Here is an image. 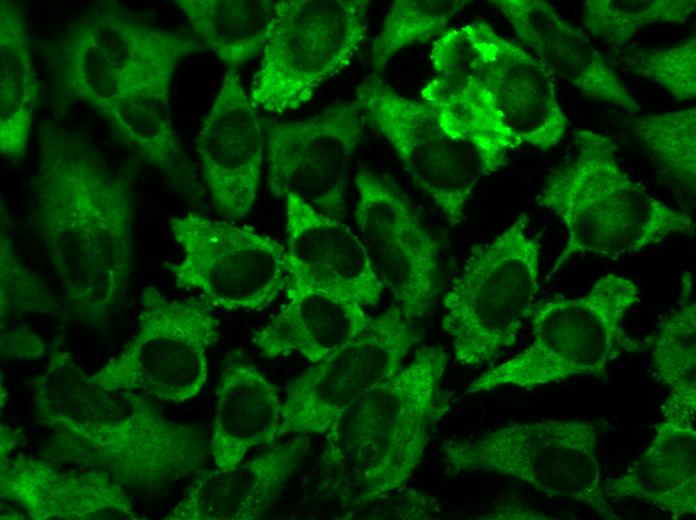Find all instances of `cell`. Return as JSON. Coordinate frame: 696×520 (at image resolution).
Wrapping results in <instances>:
<instances>
[{
    "label": "cell",
    "instance_id": "1",
    "mask_svg": "<svg viewBox=\"0 0 696 520\" xmlns=\"http://www.w3.org/2000/svg\"><path fill=\"white\" fill-rule=\"evenodd\" d=\"M33 225L70 316L104 321L126 291L133 262L130 183L95 147L59 125L38 132L30 179Z\"/></svg>",
    "mask_w": 696,
    "mask_h": 520
},
{
    "label": "cell",
    "instance_id": "2",
    "mask_svg": "<svg viewBox=\"0 0 696 520\" xmlns=\"http://www.w3.org/2000/svg\"><path fill=\"white\" fill-rule=\"evenodd\" d=\"M39 424L50 431L41 457L108 474L121 486L157 491L204 469V429L166 418L141 392L97 385L68 351L54 350L34 380Z\"/></svg>",
    "mask_w": 696,
    "mask_h": 520
},
{
    "label": "cell",
    "instance_id": "3",
    "mask_svg": "<svg viewBox=\"0 0 696 520\" xmlns=\"http://www.w3.org/2000/svg\"><path fill=\"white\" fill-rule=\"evenodd\" d=\"M574 146L573 157L550 172L536 198L566 228L551 274L578 255L614 258L694 231L688 214L654 198L621 169L610 137L581 129Z\"/></svg>",
    "mask_w": 696,
    "mask_h": 520
},
{
    "label": "cell",
    "instance_id": "4",
    "mask_svg": "<svg viewBox=\"0 0 696 520\" xmlns=\"http://www.w3.org/2000/svg\"><path fill=\"white\" fill-rule=\"evenodd\" d=\"M447 364L442 347L418 349L408 365L361 394L325 434V461L353 478L359 501L398 490L420 464L438 417Z\"/></svg>",
    "mask_w": 696,
    "mask_h": 520
},
{
    "label": "cell",
    "instance_id": "5",
    "mask_svg": "<svg viewBox=\"0 0 696 520\" xmlns=\"http://www.w3.org/2000/svg\"><path fill=\"white\" fill-rule=\"evenodd\" d=\"M56 92L97 111L118 101L169 105L179 63L206 49L197 39L148 25L115 3H100L43 44Z\"/></svg>",
    "mask_w": 696,
    "mask_h": 520
},
{
    "label": "cell",
    "instance_id": "6",
    "mask_svg": "<svg viewBox=\"0 0 696 520\" xmlns=\"http://www.w3.org/2000/svg\"><path fill=\"white\" fill-rule=\"evenodd\" d=\"M639 301L636 283L611 273L582 296L533 306L530 344L478 376L466 393L503 386L531 390L576 376L604 378L612 361L639 350L624 329L628 311Z\"/></svg>",
    "mask_w": 696,
    "mask_h": 520
},
{
    "label": "cell",
    "instance_id": "7",
    "mask_svg": "<svg viewBox=\"0 0 696 520\" xmlns=\"http://www.w3.org/2000/svg\"><path fill=\"white\" fill-rule=\"evenodd\" d=\"M529 222L521 214L478 246L444 296L441 325L461 365H484L518 340L539 290L541 245Z\"/></svg>",
    "mask_w": 696,
    "mask_h": 520
},
{
    "label": "cell",
    "instance_id": "8",
    "mask_svg": "<svg viewBox=\"0 0 696 520\" xmlns=\"http://www.w3.org/2000/svg\"><path fill=\"white\" fill-rule=\"evenodd\" d=\"M367 0L275 1L250 98L272 114L298 109L348 67L368 30Z\"/></svg>",
    "mask_w": 696,
    "mask_h": 520
},
{
    "label": "cell",
    "instance_id": "9",
    "mask_svg": "<svg viewBox=\"0 0 696 520\" xmlns=\"http://www.w3.org/2000/svg\"><path fill=\"white\" fill-rule=\"evenodd\" d=\"M596 427L581 420L511 423L469 440H446L441 449L452 474L495 472L538 491L576 500L601 518L619 519L603 490Z\"/></svg>",
    "mask_w": 696,
    "mask_h": 520
},
{
    "label": "cell",
    "instance_id": "10",
    "mask_svg": "<svg viewBox=\"0 0 696 520\" xmlns=\"http://www.w3.org/2000/svg\"><path fill=\"white\" fill-rule=\"evenodd\" d=\"M219 318L204 298H171L143 288L136 331L91 379L109 391H134L169 403L198 396L207 383L208 351Z\"/></svg>",
    "mask_w": 696,
    "mask_h": 520
},
{
    "label": "cell",
    "instance_id": "11",
    "mask_svg": "<svg viewBox=\"0 0 696 520\" xmlns=\"http://www.w3.org/2000/svg\"><path fill=\"white\" fill-rule=\"evenodd\" d=\"M182 257L165 266L175 286L226 311H261L287 283L286 248L253 228L194 212L170 217Z\"/></svg>",
    "mask_w": 696,
    "mask_h": 520
},
{
    "label": "cell",
    "instance_id": "12",
    "mask_svg": "<svg viewBox=\"0 0 696 520\" xmlns=\"http://www.w3.org/2000/svg\"><path fill=\"white\" fill-rule=\"evenodd\" d=\"M355 102L415 185L451 226L460 224L473 190L489 175L477 149L447 133L429 103L400 95L377 74L357 86Z\"/></svg>",
    "mask_w": 696,
    "mask_h": 520
},
{
    "label": "cell",
    "instance_id": "13",
    "mask_svg": "<svg viewBox=\"0 0 696 520\" xmlns=\"http://www.w3.org/2000/svg\"><path fill=\"white\" fill-rule=\"evenodd\" d=\"M422 335L394 304L360 335L287 387L279 438L326 434L364 392L396 374Z\"/></svg>",
    "mask_w": 696,
    "mask_h": 520
},
{
    "label": "cell",
    "instance_id": "14",
    "mask_svg": "<svg viewBox=\"0 0 696 520\" xmlns=\"http://www.w3.org/2000/svg\"><path fill=\"white\" fill-rule=\"evenodd\" d=\"M262 121L270 193L296 195L343 220L350 169L366 124L356 102H334L301 120Z\"/></svg>",
    "mask_w": 696,
    "mask_h": 520
},
{
    "label": "cell",
    "instance_id": "15",
    "mask_svg": "<svg viewBox=\"0 0 696 520\" xmlns=\"http://www.w3.org/2000/svg\"><path fill=\"white\" fill-rule=\"evenodd\" d=\"M354 183L355 220L368 259L413 322L438 293L439 243L395 184L368 171L358 172Z\"/></svg>",
    "mask_w": 696,
    "mask_h": 520
},
{
    "label": "cell",
    "instance_id": "16",
    "mask_svg": "<svg viewBox=\"0 0 696 520\" xmlns=\"http://www.w3.org/2000/svg\"><path fill=\"white\" fill-rule=\"evenodd\" d=\"M237 69H228L195 140L216 212L242 220L252 210L265 158L263 121Z\"/></svg>",
    "mask_w": 696,
    "mask_h": 520
},
{
    "label": "cell",
    "instance_id": "17",
    "mask_svg": "<svg viewBox=\"0 0 696 520\" xmlns=\"http://www.w3.org/2000/svg\"><path fill=\"white\" fill-rule=\"evenodd\" d=\"M461 29L473 47L480 78L509 129L522 144L541 151L557 146L568 119L557 101L550 72L484 21Z\"/></svg>",
    "mask_w": 696,
    "mask_h": 520
},
{
    "label": "cell",
    "instance_id": "18",
    "mask_svg": "<svg viewBox=\"0 0 696 520\" xmlns=\"http://www.w3.org/2000/svg\"><path fill=\"white\" fill-rule=\"evenodd\" d=\"M434 76L421 90L441 127L472 144L487 171L507 163L508 152L522 142L509 129L477 70L474 50L461 27L444 31L430 50Z\"/></svg>",
    "mask_w": 696,
    "mask_h": 520
},
{
    "label": "cell",
    "instance_id": "19",
    "mask_svg": "<svg viewBox=\"0 0 696 520\" xmlns=\"http://www.w3.org/2000/svg\"><path fill=\"white\" fill-rule=\"evenodd\" d=\"M289 289H318L376 305L384 286L360 237L342 220L324 214L296 195L284 197ZM284 290V291H285Z\"/></svg>",
    "mask_w": 696,
    "mask_h": 520
},
{
    "label": "cell",
    "instance_id": "20",
    "mask_svg": "<svg viewBox=\"0 0 696 520\" xmlns=\"http://www.w3.org/2000/svg\"><path fill=\"white\" fill-rule=\"evenodd\" d=\"M0 495L33 520L140 518L123 486L108 474L63 471L41 456L1 455Z\"/></svg>",
    "mask_w": 696,
    "mask_h": 520
},
{
    "label": "cell",
    "instance_id": "21",
    "mask_svg": "<svg viewBox=\"0 0 696 520\" xmlns=\"http://www.w3.org/2000/svg\"><path fill=\"white\" fill-rule=\"evenodd\" d=\"M310 446L307 435L271 445L231 470L203 469L165 520H254L274 506Z\"/></svg>",
    "mask_w": 696,
    "mask_h": 520
},
{
    "label": "cell",
    "instance_id": "22",
    "mask_svg": "<svg viewBox=\"0 0 696 520\" xmlns=\"http://www.w3.org/2000/svg\"><path fill=\"white\" fill-rule=\"evenodd\" d=\"M511 24L518 39L549 72L589 99L635 113L641 106L580 30L543 0L490 1Z\"/></svg>",
    "mask_w": 696,
    "mask_h": 520
},
{
    "label": "cell",
    "instance_id": "23",
    "mask_svg": "<svg viewBox=\"0 0 696 520\" xmlns=\"http://www.w3.org/2000/svg\"><path fill=\"white\" fill-rule=\"evenodd\" d=\"M642 455L619 477L603 481L608 499L645 501L672 519L696 512L695 412L669 397Z\"/></svg>",
    "mask_w": 696,
    "mask_h": 520
},
{
    "label": "cell",
    "instance_id": "24",
    "mask_svg": "<svg viewBox=\"0 0 696 520\" xmlns=\"http://www.w3.org/2000/svg\"><path fill=\"white\" fill-rule=\"evenodd\" d=\"M286 303L253 342L268 358L300 354L318 363L352 341L371 324L365 306L333 292L300 288L285 290Z\"/></svg>",
    "mask_w": 696,
    "mask_h": 520
},
{
    "label": "cell",
    "instance_id": "25",
    "mask_svg": "<svg viewBox=\"0 0 696 520\" xmlns=\"http://www.w3.org/2000/svg\"><path fill=\"white\" fill-rule=\"evenodd\" d=\"M283 401L278 388L250 361L231 357L216 388L209 439L215 468L241 464L250 450L279 438Z\"/></svg>",
    "mask_w": 696,
    "mask_h": 520
},
{
    "label": "cell",
    "instance_id": "26",
    "mask_svg": "<svg viewBox=\"0 0 696 520\" xmlns=\"http://www.w3.org/2000/svg\"><path fill=\"white\" fill-rule=\"evenodd\" d=\"M40 85L27 21L15 1L0 2V152L15 162L26 155Z\"/></svg>",
    "mask_w": 696,
    "mask_h": 520
},
{
    "label": "cell",
    "instance_id": "27",
    "mask_svg": "<svg viewBox=\"0 0 696 520\" xmlns=\"http://www.w3.org/2000/svg\"><path fill=\"white\" fill-rule=\"evenodd\" d=\"M199 41L229 69H236L263 50L275 1L174 0Z\"/></svg>",
    "mask_w": 696,
    "mask_h": 520
},
{
    "label": "cell",
    "instance_id": "28",
    "mask_svg": "<svg viewBox=\"0 0 696 520\" xmlns=\"http://www.w3.org/2000/svg\"><path fill=\"white\" fill-rule=\"evenodd\" d=\"M115 136L141 159L176 180L189 181L190 163L173 126L169 105L134 99L98 111Z\"/></svg>",
    "mask_w": 696,
    "mask_h": 520
},
{
    "label": "cell",
    "instance_id": "29",
    "mask_svg": "<svg viewBox=\"0 0 696 520\" xmlns=\"http://www.w3.org/2000/svg\"><path fill=\"white\" fill-rule=\"evenodd\" d=\"M691 277H683L680 305L662 325L653 345L652 363L669 397L696 409V304L690 301Z\"/></svg>",
    "mask_w": 696,
    "mask_h": 520
},
{
    "label": "cell",
    "instance_id": "30",
    "mask_svg": "<svg viewBox=\"0 0 696 520\" xmlns=\"http://www.w3.org/2000/svg\"><path fill=\"white\" fill-rule=\"evenodd\" d=\"M467 0H396L374 38L370 61L382 72L399 51L441 35Z\"/></svg>",
    "mask_w": 696,
    "mask_h": 520
},
{
    "label": "cell",
    "instance_id": "31",
    "mask_svg": "<svg viewBox=\"0 0 696 520\" xmlns=\"http://www.w3.org/2000/svg\"><path fill=\"white\" fill-rule=\"evenodd\" d=\"M631 127L660 170L694 191L696 109L646 115L634 120Z\"/></svg>",
    "mask_w": 696,
    "mask_h": 520
},
{
    "label": "cell",
    "instance_id": "32",
    "mask_svg": "<svg viewBox=\"0 0 696 520\" xmlns=\"http://www.w3.org/2000/svg\"><path fill=\"white\" fill-rule=\"evenodd\" d=\"M695 7V0H588L582 16L590 34L622 45L645 26L684 23Z\"/></svg>",
    "mask_w": 696,
    "mask_h": 520
},
{
    "label": "cell",
    "instance_id": "33",
    "mask_svg": "<svg viewBox=\"0 0 696 520\" xmlns=\"http://www.w3.org/2000/svg\"><path fill=\"white\" fill-rule=\"evenodd\" d=\"M1 322L27 313L52 314L59 303L49 287L21 260L2 219L0 237Z\"/></svg>",
    "mask_w": 696,
    "mask_h": 520
},
{
    "label": "cell",
    "instance_id": "34",
    "mask_svg": "<svg viewBox=\"0 0 696 520\" xmlns=\"http://www.w3.org/2000/svg\"><path fill=\"white\" fill-rule=\"evenodd\" d=\"M629 70L664 87L679 101L696 95V38L675 45L638 50L625 59Z\"/></svg>",
    "mask_w": 696,
    "mask_h": 520
},
{
    "label": "cell",
    "instance_id": "35",
    "mask_svg": "<svg viewBox=\"0 0 696 520\" xmlns=\"http://www.w3.org/2000/svg\"><path fill=\"white\" fill-rule=\"evenodd\" d=\"M1 358L5 360H31L45 354L44 341L26 325L1 324Z\"/></svg>",
    "mask_w": 696,
    "mask_h": 520
}]
</instances>
